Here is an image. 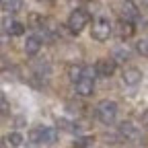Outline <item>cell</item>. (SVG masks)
<instances>
[{
  "mask_svg": "<svg viewBox=\"0 0 148 148\" xmlns=\"http://www.w3.org/2000/svg\"><path fill=\"white\" fill-rule=\"evenodd\" d=\"M95 74H97V68H90V66H84L82 70V78L76 82V92L80 97H88L92 88H95Z\"/></svg>",
  "mask_w": 148,
  "mask_h": 148,
  "instance_id": "obj_1",
  "label": "cell"
},
{
  "mask_svg": "<svg viewBox=\"0 0 148 148\" xmlns=\"http://www.w3.org/2000/svg\"><path fill=\"white\" fill-rule=\"evenodd\" d=\"M97 115H99V119L105 125H111L115 121V117H117V103L115 101H109V99H103L97 105Z\"/></svg>",
  "mask_w": 148,
  "mask_h": 148,
  "instance_id": "obj_2",
  "label": "cell"
},
{
  "mask_svg": "<svg viewBox=\"0 0 148 148\" xmlns=\"http://www.w3.org/2000/svg\"><path fill=\"white\" fill-rule=\"evenodd\" d=\"M31 140L37 144H53L58 140V130L56 127H35L31 130Z\"/></svg>",
  "mask_w": 148,
  "mask_h": 148,
  "instance_id": "obj_3",
  "label": "cell"
},
{
  "mask_svg": "<svg viewBox=\"0 0 148 148\" xmlns=\"http://www.w3.org/2000/svg\"><path fill=\"white\" fill-rule=\"evenodd\" d=\"M86 23H88V14H86L82 8L72 10V14L68 16V27H70L74 33H78L82 27H86Z\"/></svg>",
  "mask_w": 148,
  "mask_h": 148,
  "instance_id": "obj_4",
  "label": "cell"
},
{
  "mask_svg": "<svg viewBox=\"0 0 148 148\" xmlns=\"http://www.w3.org/2000/svg\"><path fill=\"white\" fill-rule=\"evenodd\" d=\"M109 35H111V23L107 21V18L95 21V25H92V37H95L97 41H107Z\"/></svg>",
  "mask_w": 148,
  "mask_h": 148,
  "instance_id": "obj_5",
  "label": "cell"
},
{
  "mask_svg": "<svg viewBox=\"0 0 148 148\" xmlns=\"http://www.w3.org/2000/svg\"><path fill=\"white\" fill-rule=\"evenodd\" d=\"M121 18L125 23H132L138 18V6L132 2V0H125V2L121 4Z\"/></svg>",
  "mask_w": 148,
  "mask_h": 148,
  "instance_id": "obj_6",
  "label": "cell"
},
{
  "mask_svg": "<svg viewBox=\"0 0 148 148\" xmlns=\"http://www.w3.org/2000/svg\"><path fill=\"white\" fill-rule=\"evenodd\" d=\"M115 72V60L113 58H101L97 62V74L101 76H111Z\"/></svg>",
  "mask_w": 148,
  "mask_h": 148,
  "instance_id": "obj_7",
  "label": "cell"
},
{
  "mask_svg": "<svg viewBox=\"0 0 148 148\" xmlns=\"http://www.w3.org/2000/svg\"><path fill=\"white\" fill-rule=\"evenodd\" d=\"M121 78H123V82H125L127 86H136V84L142 80V72L132 66V68H125V70H123V76H121Z\"/></svg>",
  "mask_w": 148,
  "mask_h": 148,
  "instance_id": "obj_8",
  "label": "cell"
},
{
  "mask_svg": "<svg viewBox=\"0 0 148 148\" xmlns=\"http://www.w3.org/2000/svg\"><path fill=\"white\" fill-rule=\"evenodd\" d=\"M39 49H41V39L37 35H29L27 41H25V53L27 56H35Z\"/></svg>",
  "mask_w": 148,
  "mask_h": 148,
  "instance_id": "obj_9",
  "label": "cell"
},
{
  "mask_svg": "<svg viewBox=\"0 0 148 148\" xmlns=\"http://www.w3.org/2000/svg\"><path fill=\"white\" fill-rule=\"evenodd\" d=\"M4 29H6V33H10V35H23L25 33V25L23 23H18V21H4Z\"/></svg>",
  "mask_w": 148,
  "mask_h": 148,
  "instance_id": "obj_10",
  "label": "cell"
},
{
  "mask_svg": "<svg viewBox=\"0 0 148 148\" xmlns=\"http://www.w3.org/2000/svg\"><path fill=\"white\" fill-rule=\"evenodd\" d=\"M119 134L121 136H125V138H136V127H134V123H130V121H123L121 125H119Z\"/></svg>",
  "mask_w": 148,
  "mask_h": 148,
  "instance_id": "obj_11",
  "label": "cell"
},
{
  "mask_svg": "<svg viewBox=\"0 0 148 148\" xmlns=\"http://www.w3.org/2000/svg\"><path fill=\"white\" fill-rule=\"evenodd\" d=\"M82 70H84V66H70V70H68V74H70V80L76 84L80 78H82Z\"/></svg>",
  "mask_w": 148,
  "mask_h": 148,
  "instance_id": "obj_12",
  "label": "cell"
},
{
  "mask_svg": "<svg viewBox=\"0 0 148 148\" xmlns=\"http://www.w3.org/2000/svg\"><path fill=\"white\" fill-rule=\"evenodd\" d=\"M6 142H8V146H12V148H18L23 144V136L18 134V132H10L8 136H6Z\"/></svg>",
  "mask_w": 148,
  "mask_h": 148,
  "instance_id": "obj_13",
  "label": "cell"
},
{
  "mask_svg": "<svg viewBox=\"0 0 148 148\" xmlns=\"http://www.w3.org/2000/svg\"><path fill=\"white\" fill-rule=\"evenodd\" d=\"M0 6L4 10H8V12H14V10H18V6H21V0H0Z\"/></svg>",
  "mask_w": 148,
  "mask_h": 148,
  "instance_id": "obj_14",
  "label": "cell"
},
{
  "mask_svg": "<svg viewBox=\"0 0 148 148\" xmlns=\"http://www.w3.org/2000/svg\"><path fill=\"white\" fill-rule=\"evenodd\" d=\"M130 58V51L125 49V47H117L115 51H113V60L115 62H123V60H127Z\"/></svg>",
  "mask_w": 148,
  "mask_h": 148,
  "instance_id": "obj_15",
  "label": "cell"
},
{
  "mask_svg": "<svg viewBox=\"0 0 148 148\" xmlns=\"http://www.w3.org/2000/svg\"><path fill=\"white\" fill-rule=\"evenodd\" d=\"M132 33H134L132 23H125V21H121V23H119V35H121V37H130Z\"/></svg>",
  "mask_w": 148,
  "mask_h": 148,
  "instance_id": "obj_16",
  "label": "cell"
},
{
  "mask_svg": "<svg viewBox=\"0 0 148 148\" xmlns=\"http://www.w3.org/2000/svg\"><path fill=\"white\" fill-rule=\"evenodd\" d=\"M136 49H138V53L148 56V39H140V41L136 43Z\"/></svg>",
  "mask_w": 148,
  "mask_h": 148,
  "instance_id": "obj_17",
  "label": "cell"
},
{
  "mask_svg": "<svg viewBox=\"0 0 148 148\" xmlns=\"http://www.w3.org/2000/svg\"><path fill=\"white\" fill-rule=\"evenodd\" d=\"M6 109H8L6 97H4V92H0V115H2V113H6Z\"/></svg>",
  "mask_w": 148,
  "mask_h": 148,
  "instance_id": "obj_18",
  "label": "cell"
},
{
  "mask_svg": "<svg viewBox=\"0 0 148 148\" xmlns=\"http://www.w3.org/2000/svg\"><path fill=\"white\" fill-rule=\"evenodd\" d=\"M88 142H90V138H78L76 142H74V146H78V148H84Z\"/></svg>",
  "mask_w": 148,
  "mask_h": 148,
  "instance_id": "obj_19",
  "label": "cell"
},
{
  "mask_svg": "<svg viewBox=\"0 0 148 148\" xmlns=\"http://www.w3.org/2000/svg\"><path fill=\"white\" fill-rule=\"evenodd\" d=\"M142 4H146V6H148V0H142Z\"/></svg>",
  "mask_w": 148,
  "mask_h": 148,
  "instance_id": "obj_20",
  "label": "cell"
}]
</instances>
